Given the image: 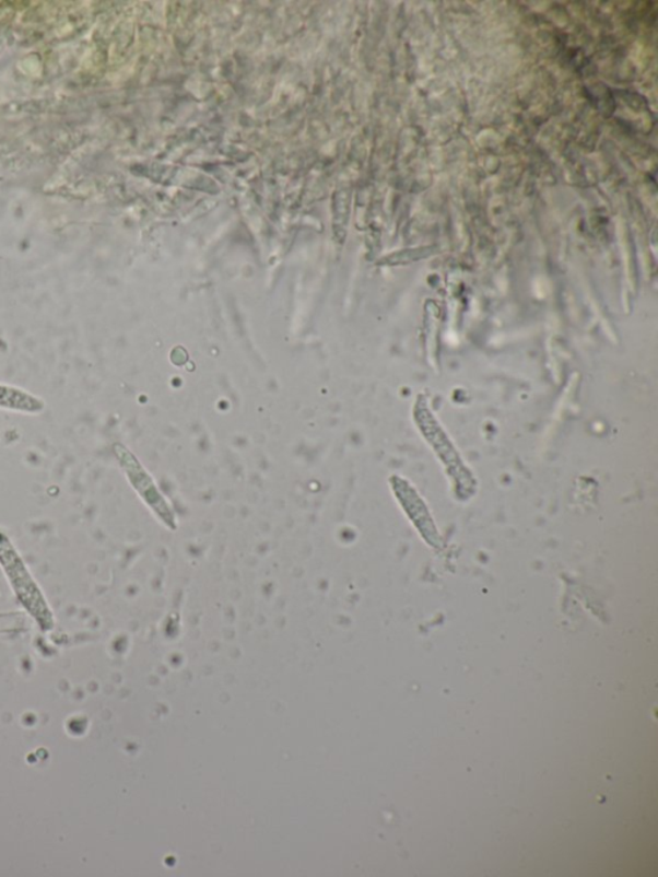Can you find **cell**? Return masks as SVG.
I'll return each mask as SVG.
<instances>
[{"instance_id":"1","label":"cell","mask_w":658,"mask_h":877,"mask_svg":"<svg viewBox=\"0 0 658 877\" xmlns=\"http://www.w3.org/2000/svg\"><path fill=\"white\" fill-rule=\"evenodd\" d=\"M0 408L28 414L43 412L44 401L32 393L11 385L0 384Z\"/></svg>"}]
</instances>
